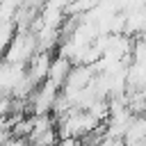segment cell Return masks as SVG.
Returning <instances> with one entry per match:
<instances>
[{
	"instance_id": "obj_1",
	"label": "cell",
	"mask_w": 146,
	"mask_h": 146,
	"mask_svg": "<svg viewBox=\"0 0 146 146\" xmlns=\"http://www.w3.org/2000/svg\"><path fill=\"white\" fill-rule=\"evenodd\" d=\"M2 52H5V59H2V62L25 66V62H27V59L36 52L34 34H32L30 30H25V32H14L11 41L7 43V48H5Z\"/></svg>"
},
{
	"instance_id": "obj_2",
	"label": "cell",
	"mask_w": 146,
	"mask_h": 146,
	"mask_svg": "<svg viewBox=\"0 0 146 146\" xmlns=\"http://www.w3.org/2000/svg\"><path fill=\"white\" fill-rule=\"evenodd\" d=\"M52 55L55 52H48V50H36L27 62H25V78L36 87L39 82L46 80L48 75V68H50V62H52Z\"/></svg>"
},
{
	"instance_id": "obj_3",
	"label": "cell",
	"mask_w": 146,
	"mask_h": 146,
	"mask_svg": "<svg viewBox=\"0 0 146 146\" xmlns=\"http://www.w3.org/2000/svg\"><path fill=\"white\" fill-rule=\"evenodd\" d=\"M94 75H96V71L91 66H87V64H73L71 71H68V75H66V80H64V84L59 89L62 91H80V89H84L94 80Z\"/></svg>"
},
{
	"instance_id": "obj_4",
	"label": "cell",
	"mask_w": 146,
	"mask_h": 146,
	"mask_svg": "<svg viewBox=\"0 0 146 146\" xmlns=\"http://www.w3.org/2000/svg\"><path fill=\"white\" fill-rule=\"evenodd\" d=\"M121 144L123 146H146V121L141 114H135L130 119V123L125 125V130L121 135Z\"/></svg>"
},
{
	"instance_id": "obj_5",
	"label": "cell",
	"mask_w": 146,
	"mask_h": 146,
	"mask_svg": "<svg viewBox=\"0 0 146 146\" xmlns=\"http://www.w3.org/2000/svg\"><path fill=\"white\" fill-rule=\"evenodd\" d=\"M71 66H73V64H71L66 57H62V55H52V62H50V68H48L46 80H50L55 87H62L64 80H66V75H68V71H71Z\"/></svg>"
},
{
	"instance_id": "obj_6",
	"label": "cell",
	"mask_w": 146,
	"mask_h": 146,
	"mask_svg": "<svg viewBox=\"0 0 146 146\" xmlns=\"http://www.w3.org/2000/svg\"><path fill=\"white\" fill-rule=\"evenodd\" d=\"M57 130H55V125L52 128H48V130H43V132H39L27 146H55L57 144Z\"/></svg>"
},
{
	"instance_id": "obj_7",
	"label": "cell",
	"mask_w": 146,
	"mask_h": 146,
	"mask_svg": "<svg viewBox=\"0 0 146 146\" xmlns=\"http://www.w3.org/2000/svg\"><path fill=\"white\" fill-rule=\"evenodd\" d=\"M14 32H16L14 21H11V18H0V52L7 48V43H9L11 36H14Z\"/></svg>"
}]
</instances>
